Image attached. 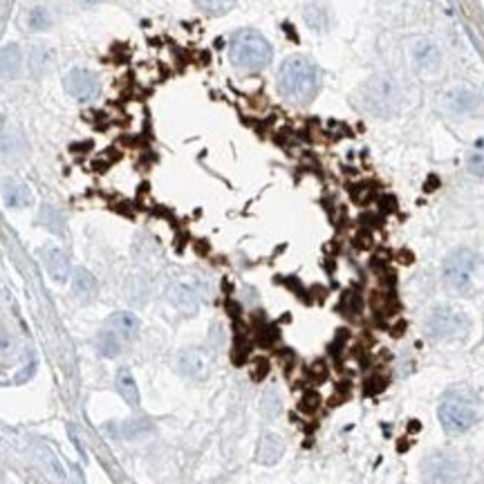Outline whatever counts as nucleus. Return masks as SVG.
I'll list each match as a JSON object with an SVG mask.
<instances>
[{
	"label": "nucleus",
	"mask_w": 484,
	"mask_h": 484,
	"mask_svg": "<svg viewBox=\"0 0 484 484\" xmlns=\"http://www.w3.org/2000/svg\"><path fill=\"white\" fill-rule=\"evenodd\" d=\"M3 197H5V204L11 207V209H22V207H27L32 202V193H30V188L18 182V180H9L5 182L3 186Z\"/></svg>",
	"instance_id": "16"
},
{
	"label": "nucleus",
	"mask_w": 484,
	"mask_h": 484,
	"mask_svg": "<svg viewBox=\"0 0 484 484\" xmlns=\"http://www.w3.org/2000/svg\"><path fill=\"white\" fill-rule=\"evenodd\" d=\"M65 92L79 103H92L101 94V81L99 77L86 67H72L65 74Z\"/></svg>",
	"instance_id": "7"
},
{
	"label": "nucleus",
	"mask_w": 484,
	"mask_h": 484,
	"mask_svg": "<svg viewBox=\"0 0 484 484\" xmlns=\"http://www.w3.org/2000/svg\"><path fill=\"white\" fill-rule=\"evenodd\" d=\"M22 65V54L18 50V45H7L0 50V77L14 79L20 72Z\"/></svg>",
	"instance_id": "17"
},
{
	"label": "nucleus",
	"mask_w": 484,
	"mask_h": 484,
	"mask_svg": "<svg viewBox=\"0 0 484 484\" xmlns=\"http://www.w3.org/2000/svg\"><path fill=\"white\" fill-rule=\"evenodd\" d=\"M401 101V88L395 79L391 77H374L370 84H365L361 92V103L365 110H370L372 115L388 117L395 110H399Z\"/></svg>",
	"instance_id": "5"
},
{
	"label": "nucleus",
	"mask_w": 484,
	"mask_h": 484,
	"mask_svg": "<svg viewBox=\"0 0 484 484\" xmlns=\"http://www.w3.org/2000/svg\"><path fill=\"white\" fill-rule=\"evenodd\" d=\"M410 58H412V65L424 74L438 72L440 65H442L440 47L429 39H415L410 43Z\"/></svg>",
	"instance_id": "9"
},
{
	"label": "nucleus",
	"mask_w": 484,
	"mask_h": 484,
	"mask_svg": "<svg viewBox=\"0 0 484 484\" xmlns=\"http://www.w3.org/2000/svg\"><path fill=\"white\" fill-rule=\"evenodd\" d=\"M285 451V442H282L276 433H265L258 444V462L261 464H276Z\"/></svg>",
	"instance_id": "12"
},
{
	"label": "nucleus",
	"mask_w": 484,
	"mask_h": 484,
	"mask_svg": "<svg viewBox=\"0 0 484 484\" xmlns=\"http://www.w3.org/2000/svg\"><path fill=\"white\" fill-rule=\"evenodd\" d=\"M117 391L122 393V397L128 401L131 406H139V388H137V381L133 372L128 368H122L119 372H117Z\"/></svg>",
	"instance_id": "18"
},
{
	"label": "nucleus",
	"mask_w": 484,
	"mask_h": 484,
	"mask_svg": "<svg viewBox=\"0 0 484 484\" xmlns=\"http://www.w3.org/2000/svg\"><path fill=\"white\" fill-rule=\"evenodd\" d=\"M43 265L56 282H67L70 274H72V265H70V258L63 249L52 247V249L43 251Z\"/></svg>",
	"instance_id": "10"
},
{
	"label": "nucleus",
	"mask_w": 484,
	"mask_h": 484,
	"mask_svg": "<svg viewBox=\"0 0 484 484\" xmlns=\"http://www.w3.org/2000/svg\"><path fill=\"white\" fill-rule=\"evenodd\" d=\"M440 424L446 433L459 435L478 421V408L466 397H446L438 410Z\"/></svg>",
	"instance_id": "6"
},
{
	"label": "nucleus",
	"mask_w": 484,
	"mask_h": 484,
	"mask_svg": "<svg viewBox=\"0 0 484 484\" xmlns=\"http://www.w3.org/2000/svg\"><path fill=\"white\" fill-rule=\"evenodd\" d=\"M77 3H79L81 7H92V5H99L101 0H77Z\"/></svg>",
	"instance_id": "25"
},
{
	"label": "nucleus",
	"mask_w": 484,
	"mask_h": 484,
	"mask_svg": "<svg viewBox=\"0 0 484 484\" xmlns=\"http://www.w3.org/2000/svg\"><path fill=\"white\" fill-rule=\"evenodd\" d=\"M193 3L200 7V9H204L209 11V14H227V11L235 5V0H193Z\"/></svg>",
	"instance_id": "23"
},
{
	"label": "nucleus",
	"mask_w": 484,
	"mask_h": 484,
	"mask_svg": "<svg viewBox=\"0 0 484 484\" xmlns=\"http://www.w3.org/2000/svg\"><path fill=\"white\" fill-rule=\"evenodd\" d=\"M229 58L238 70H244V72H261V70H265L271 63L274 50H271V43L261 32L240 30V32H235L229 41Z\"/></svg>",
	"instance_id": "3"
},
{
	"label": "nucleus",
	"mask_w": 484,
	"mask_h": 484,
	"mask_svg": "<svg viewBox=\"0 0 484 484\" xmlns=\"http://www.w3.org/2000/svg\"><path fill=\"white\" fill-rule=\"evenodd\" d=\"M72 294L84 303H90L97 296V280L88 269H77L72 276Z\"/></svg>",
	"instance_id": "14"
},
{
	"label": "nucleus",
	"mask_w": 484,
	"mask_h": 484,
	"mask_svg": "<svg viewBox=\"0 0 484 484\" xmlns=\"http://www.w3.org/2000/svg\"><path fill=\"white\" fill-rule=\"evenodd\" d=\"M469 171L473 175H478V177L484 175V155H482V152H473V155L469 157Z\"/></svg>",
	"instance_id": "24"
},
{
	"label": "nucleus",
	"mask_w": 484,
	"mask_h": 484,
	"mask_svg": "<svg viewBox=\"0 0 484 484\" xmlns=\"http://www.w3.org/2000/svg\"><path fill=\"white\" fill-rule=\"evenodd\" d=\"M3 128H5V117L0 115V131H3Z\"/></svg>",
	"instance_id": "26"
},
{
	"label": "nucleus",
	"mask_w": 484,
	"mask_h": 484,
	"mask_svg": "<svg viewBox=\"0 0 484 484\" xmlns=\"http://www.w3.org/2000/svg\"><path fill=\"white\" fill-rule=\"evenodd\" d=\"M152 431V424L146 417H133L126 419L124 424H119V435L126 440H135L139 435H146Z\"/></svg>",
	"instance_id": "19"
},
{
	"label": "nucleus",
	"mask_w": 484,
	"mask_h": 484,
	"mask_svg": "<svg viewBox=\"0 0 484 484\" xmlns=\"http://www.w3.org/2000/svg\"><path fill=\"white\" fill-rule=\"evenodd\" d=\"M112 332L124 339V341H133L139 334V318L133 312H117L110 318Z\"/></svg>",
	"instance_id": "15"
},
{
	"label": "nucleus",
	"mask_w": 484,
	"mask_h": 484,
	"mask_svg": "<svg viewBox=\"0 0 484 484\" xmlns=\"http://www.w3.org/2000/svg\"><path fill=\"white\" fill-rule=\"evenodd\" d=\"M426 329L431 336L440 341L464 339L471 329V318L457 305H438L426 318Z\"/></svg>",
	"instance_id": "4"
},
{
	"label": "nucleus",
	"mask_w": 484,
	"mask_h": 484,
	"mask_svg": "<svg viewBox=\"0 0 484 484\" xmlns=\"http://www.w3.org/2000/svg\"><path fill=\"white\" fill-rule=\"evenodd\" d=\"M119 350H122V339L117 336L112 329L99 334V352L103 354V357H117Z\"/></svg>",
	"instance_id": "20"
},
{
	"label": "nucleus",
	"mask_w": 484,
	"mask_h": 484,
	"mask_svg": "<svg viewBox=\"0 0 484 484\" xmlns=\"http://www.w3.org/2000/svg\"><path fill=\"white\" fill-rule=\"evenodd\" d=\"M421 476L426 484H453L459 476L457 459L448 453H433L424 459Z\"/></svg>",
	"instance_id": "8"
},
{
	"label": "nucleus",
	"mask_w": 484,
	"mask_h": 484,
	"mask_svg": "<svg viewBox=\"0 0 484 484\" xmlns=\"http://www.w3.org/2000/svg\"><path fill=\"white\" fill-rule=\"evenodd\" d=\"M446 108L451 112L457 115H466V112H473L478 108V97L476 92H471L469 88H455L446 94Z\"/></svg>",
	"instance_id": "11"
},
{
	"label": "nucleus",
	"mask_w": 484,
	"mask_h": 484,
	"mask_svg": "<svg viewBox=\"0 0 484 484\" xmlns=\"http://www.w3.org/2000/svg\"><path fill=\"white\" fill-rule=\"evenodd\" d=\"M305 20L312 30H325L327 27V14L321 5H310L305 9Z\"/></svg>",
	"instance_id": "22"
},
{
	"label": "nucleus",
	"mask_w": 484,
	"mask_h": 484,
	"mask_svg": "<svg viewBox=\"0 0 484 484\" xmlns=\"http://www.w3.org/2000/svg\"><path fill=\"white\" fill-rule=\"evenodd\" d=\"M27 25H30V30H34V32H45L47 27L52 25L50 11H47L45 7L32 9V11H30V18H27Z\"/></svg>",
	"instance_id": "21"
},
{
	"label": "nucleus",
	"mask_w": 484,
	"mask_h": 484,
	"mask_svg": "<svg viewBox=\"0 0 484 484\" xmlns=\"http://www.w3.org/2000/svg\"><path fill=\"white\" fill-rule=\"evenodd\" d=\"M278 90L287 101L305 105L321 90V72L308 56H289L278 70Z\"/></svg>",
	"instance_id": "1"
},
{
	"label": "nucleus",
	"mask_w": 484,
	"mask_h": 484,
	"mask_svg": "<svg viewBox=\"0 0 484 484\" xmlns=\"http://www.w3.org/2000/svg\"><path fill=\"white\" fill-rule=\"evenodd\" d=\"M177 368H180L182 374L200 379V377L207 374V359L197 350H186L180 354V359H177Z\"/></svg>",
	"instance_id": "13"
},
{
	"label": "nucleus",
	"mask_w": 484,
	"mask_h": 484,
	"mask_svg": "<svg viewBox=\"0 0 484 484\" xmlns=\"http://www.w3.org/2000/svg\"><path fill=\"white\" fill-rule=\"evenodd\" d=\"M442 278L459 296H476L484 289V261L473 249H455L444 261Z\"/></svg>",
	"instance_id": "2"
}]
</instances>
